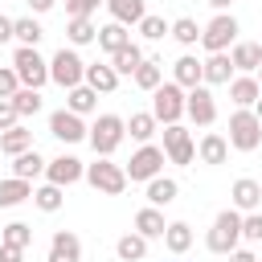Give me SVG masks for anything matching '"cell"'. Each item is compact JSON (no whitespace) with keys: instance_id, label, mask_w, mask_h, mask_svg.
Masks as SVG:
<instances>
[{"instance_id":"cell-26","label":"cell","mask_w":262,"mask_h":262,"mask_svg":"<svg viewBox=\"0 0 262 262\" xmlns=\"http://www.w3.org/2000/svg\"><path fill=\"white\" fill-rule=\"evenodd\" d=\"M86 86H90V90H98V94H111V90L119 86L115 66H111V61H106V66H98V61H94V66H86Z\"/></svg>"},{"instance_id":"cell-36","label":"cell","mask_w":262,"mask_h":262,"mask_svg":"<svg viewBox=\"0 0 262 262\" xmlns=\"http://www.w3.org/2000/svg\"><path fill=\"white\" fill-rule=\"evenodd\" d=\"M33 205H37L41 213H57V209L66 205V196H61L57 184H41V188H33Z\"/></svg>"},{"instance_id":"cell-47","label":"cell","mask_w":262,"mask_h":262,"mask_svg":"<svg viewBox=\"0 0 262 262\" xmlns=\"http://www.w3.org/2000/svg\"><path fill=\"white\" fill-rule=\"evenodd\" d=\"M4 41H16V37H12V16H0V45H4Z\"/></svg>"},{"instance_id":"cell-40","label":"cell","mask_w":262,"mask_h":262,"mask_svg":"<svg viewBox=\"0 0 262 262\" xmlns=\"http://www.w3.org/2000/svg\"><path fill=\"white\" fill-rule=\"evenodd\" d=\"M139 33H143L147 41H160L164 33H172V25H164V16H151V12H147V16L139 20Z\"/></svg>"},{"instance_id":"cell-43","label":"cell","mask_w":262,"mask_h":262,"mask_svg":"<svg viewBox=\"0 0 262 262\" xmlns=\"http://www.w3.org/2000/svg\"><path fill=\"white\" fill-rule=\"evenodd\" d=\"M20 90V78H16V70L8 66V70H0V98H12Z\"/></svg>"},{"instance_id":"cell-54","label":"cell","mask_w":262,"mask_h":262,"mask_svg":"<svg viewBox=\"0 0 262 262\" xmlns=\"http://www.w3.org/2000/svg\"><path fill=\"white\" fill-rule=\"evenodd\" d=\"M98 4H106V0H98Z\"/></svg>"},{"instance_id":"cell-22","label":"cell","mask_w":262,"mask_h":262,"mask_svg":"<svg viewBox=\"0 0 262 262\" xmlns=\"http://www.w3.org/2000/svg\"><path fill=\"white\" fill-rule=\"evenodd\" d=\"M0 151H4V156H12V160H16V156H25V151H33V131L16 123L12 131H4V135H0Z\"/></svg>"},{"instance_id":"cell-27","label":"cell","mask_w":262,"mask_h":262,"mask_svg":"<svg viewBox=\"0 0 262 262\" xmlns=\"http://www.w3.org/2000/svg\"><path fill=\"white\" fill-rule=\"evenodd\" d=\"M115 254H119V262H143L147 258V237L143 233H123L115 242Z\"/></svg>"},{"instance_id":"cell-15","label":"cell","mask_w":262,"mask_h":262,"mask_svg":"<svg viewBox=\"0 0 262 262\" xmlns=\"http://www.w3.org/2000/svg\"><path fill=\"white\" fill-rule=\"evenodd\" d=\"M49 262H82V242L70 229H57L49 237Z\"/></svg>"},{"instance_id":"cell-35","label":"cell","mask_w":262,"mask_h":262,"mask_svg":"<svg viewBox=\"0 0 262 262\" xmlns=\"http://www.w3.org/2000/svg\"><path fill=\"white\" fill-rule=\"evenodd\" d=\"M66 37H70V45H90V41H98V29H94L90 16H78V20L66 25Z\"/></svg>"},{"instance_id":"cell-5","label":"cell","mask_w":262,"mask_h":262,"mask_svg":"<svg viewBox=\"0 0 262 262\" xmlns=\"http://www.w3.org/2000/svg\"><path fill=\"white\" fill-rule=\"evenodd\" d=\"M123 135H127V119H119V115H98L86 139H90L94 156H102V160H106V156L123 143Z\"/></svg>"},{"instance_id":"cell-42","label":"cell","mask_w":262,"mask_h":262,"mask_svg":"<svg viewBox=\"0 0 262 262\" xmlns=\"http://www.w3.org/2000/svg\"><path fill=\"white\" fill-rule=\"evenodd\" d=\"M242 242H262V213L242 217Z\"/></svg>"},{"instance_id":"cell-33","label":"cell","mask_w":262,"mask_h":262,"mask_svg":"<svg viewBox=\"0 0 262 262\" xmlns=\"http://www.w3.org/2000/svg\"><path fill=\"white\" fill-rule=\"evenodd\" d=\"M127 135H131L135 143H151V135H156V115H151V111L131 115V119H127Z\"/></svg>"},{"instance_id":"cell-14","label":"cell","mask_w":262,"mask_h":262,"mask_svg":"<svg viewBox=\"0 0 262 262\" xmlns=\"http://www.w3.org/2000/svg\"><path fill=\"white\" fill-rule=\"evenodd\" d=\"M172 82H176V86H184V90L205 86V61H196L192 53H180V57L172 61Z\"/></svg>"},{"instance_id":"cell-39","label":"cell","mask_w":262,"mask_h":262,"mask_svg":"<svg viewBox=\"0 0 262 262\" xmlns=\"http://www.w3.org/2000/svg\"><path fill=\"white\" fill-rule=\"evenodd\" d=\"M4 242H8V246H20V250H29V242H33V225H25V221H12V225H4Z\"/></svg>"},{"instance_id":"cell-17","label":"cell","mask_w":262,"mask_h":262,"mask_svg":"<svg viewBox=\"0 0 262 262\" xmlns=\"http://www.w3.org/2000/svg\"><path fill=\"white\" fill-rule=\"evenodd\" d=\"M229 98H233L237 106L254 111V102L262 98V86H258V78H254V74H237V78L229 82Z\"/></svg>"},{"instance_id":"cell-18","label":"cell","mask_w":262,"mask_h":262,"mask_svg":"<svg viewBox=\"0 0 262 262\" xmlns=\"http://www.w3.org/2000/svg\"><path fill=\"white\" fill-rule=\"evenodd\" d=\"M233 82V61L229 53H209L205 57V86H229Z\"/></svg>"},{"instance_id":"cell-28","label":"cell","mask_w":262,"mask_h":262,"mask_svg":"<svg viewBox=\"0 0 262 262\" xmlns=\"http://www.w3.org/2000/svg\"><path fill=\"white\" fill-rule=\"evenodd\" d=\"M106 8H111V20H119V25H139L147 16L143 0H106Z\"/></svg>"},{"instance_id":"cell-6","label":"cell","mask_w":262,"mask_h":262,"mask_svg":"<svg viewBox=\"0 0 262 262\" xmlns=\"http://www.w3.org/2000/svg\"><path fill=\"white\" fill-rule=\"evenodd\" d=\"M184 98H188V90L184 86H176V82H164L160 90H151V115H156V123H180V115H184Z\"/></svg>"},{"instance_id":"cell-10","label":"cell","mask_w":262,"mask_h":262,"mask_svg":"<svg viewBox=\"0 0 262 262\" xmlns=\"http://www.w3.org/2000/svg\"><path fill=\"white\" fill-rule=\"evenodd\" d=\"M49 135L53 139H61V143H82L86 135H90V127L82 123V115H74V111H53L49 115Z\"/></svg>"},{"instance_id":"cell-32","label":"cell","mask_w":262,"mask_h":262,"mask_svg":"<svg viewBox=\"0 0 262 262\" xmlns=\"http://www.w3.org/2000/svg\"><path fill=\"white\" fill-rule=\"evenodd\" d=\"M135 86H139V90H160V86H164V61L143 57V66L135 70Z\"/></svg>"},{"instance_id":"cell-2","label":"cell","mask_w":262,"mask_h":262,"mask_svg":"<svg viewBox=\"0 0 262 262\" xmlns=\"http://www.w3.org/2000/svg\"><path fill=\"white\" fill-rule=\"evenodd\" d=\"M12 70H16L20 86H29V90H41V86L49 82V61H45L33 45H16V53H12Z\"/></svg>"},{"instance_id":"cell-9","label":"cell","mask_w":262,"mask_h":262,"mask_svg":"<svg viewBox=\"0 0 262 262\" xmlns=\"http://www.w3.org/2000/svg\"><path fill=\"white\" fill-rule=\"evenodd\" d=\"M127 172V180H156V176H164V147H156V143H143L135 156H131V164L123 168Z\"/></svg>"},{"instance_id":"cell-46","label":"cell","mask_w":262,"mask_h":262,"mask_svg":"<svg viewBox=\"0 0 262 262\" xmlns=\"http://www.w3.org/2000/svg\"><path fill=\"white\" fill-rule=\"evenodd\" d=\"M0 262H25V250H20V246L0 242Z\"/></svg>"},{"instance_id":"cell-1","label":"cell","mask_w":262,"mask_h":262,"mask_svg":"<svg viewBox=\"0 0 262 262\" xmlns=\"http://www.w3.org/2000/svg\"><path fill=\"white\" fill-rule=\"evenodd\" d=\"M237 242H242V213L237 209H221L217 217H213V229H209V237H205V246L213 250V254H233L237 250Z\"/></svg>"},{"instance_id":"cell-48","label":"cell","mask_w":262,"mask_h":262,"mask_svg":"<svg viewBox=\"0 0 262 262\" xmlns=\"http://www.w3.org/2000/svg\"><path fill=\"white\" fill-rule=\"evenodd\" d=\"M229 262H258V258H254V250H242V246H237V250L229 254Z\"/></svg>"},{"instance_id":"cell-23","label":"cell","mask_w":262,"mask_h":262,"mask_svg":"<svg viewBox=\"0 0 262 262\" xmlns=\"http://www.w3.org/2000/svg\"><path fill=\"white\" fill-rule=\"evenodd\" d=\"M45 168H49V160H45V156H41L37 147L12 160V176H20V180H29V184H33V180H37V176H41Z\"/></svg>"},{"instance_id":"cell-8","label":"cell","mask_w":262,"mask_h":262,"mask_svg":"<svg viewBox=\"0 0 262 262\" xmlns=\"http://www.w3.org/2000/svg\"><path fill=\"white\" fill-rule=\"evenodd\" d=\"M86 180H90V188H98V192H106V196H119L123 188H127V172L119 168V164H111V160H94V164H86Z\"/></svg>"},{"instance_id":"cell-45","label":"cell","mask_w":262,"mask_h":262,"mask_svg":"<svg viewBox=\"0 0 262 262\" xmlns=\"http://www.w3.org/2000/svg\"><path fill=\"white\" fill-rule=\"evenodd\" d=\"M98 8V0H66V12H70V20H78V16H90Z\"/></svg>"},{"instance_id":"cell-51","label":"cell","mask_w":262,"mask_h":262,"mask_svg":"<svg viewBox=\"0 0 262 262\" xmlns=\"http://www.w3.org/2000/svg\"><path fill=\"white\" fill-rule=\"evenodd\" d=\"M254 115H258V123H262V98H258V102H254Z\"/></svg>"},{"instance_id":"cell-30","label":"cell","mask_w":262,"mask_h":262,"mask_svg":"<svg viewBox=\"0 0 262 262\" xmlns=\"http://www.w3.org/2000/svg\"><path fill=\"white\" fill-rule=\"evenodd\" d=\"M70 98H66V111H74V115H94V106H98V90H90L86 82L82 86H74V90H66Z\"/></svg>"},{"instance_id":"cell-12","label":"cell","mask_w":262,"mask_h":262,"mask_svg":"<svg viewBox=\"0 0 262 262\" xmlns=\"http://www.w3.org/2000/svg\"><path fill=\"white\" fill-rule=\"evenodd\" d=\"M45 176H49V184H57V188H70V184L86 180V164H82L78 156H57V160H49Z\"/></svg>"},{"instance_id":"cell-20","label":"cell","mask_w":262,"mask_h":262,"mask_svg":"<svg viewBox=\"0 0 262 262\" xmlns=\"http://www.w3.org/2000/svg\"><path fill=\"white\" fill-rule=\"evenodd\" d=\"M164 229H168V221H164V213H160L156 205H143V209L135 213V233H143L147 242H151V237H164Z\"/></svg>"},{"instance_id":"cell-31","label":"cell","mask_w":262,"mask_h":262,"mask_svg":"<svg viewBox=\"0 0 262 262\" xmlns=\"http://www.w3.org/2000/svg\"><path fill=\"white\" fill-rule=\"evenodd\" d=\"M164 246H168V254H184V250L192 246V225H188V221H168Z\"/></svg>"},{"instance_id":"cell-38","label":"cell","mask_w":262,"mask_h":262,"mask_svg":"<svg viewBox=\"0 0 262 262\" xmlns=\"http://www.w3.org/2000/svg\"><path fill=\"white\" fill-rule=\"evenodd\" d=\"M8 102L16 106V115H20V119H25V115H37V111H41V90H29V86H20V90H16Z\"/></svg>"},{"instance_id":"cell-19","label":"cell","mask_w":262,"mask_h":262,"mask_svg":"<svg viewBox=\"0 0 262 262\" xmlns=\"http://www.w3.org/2000/svg\"><path fill=\"white\" fill-rule=\"evenodd\" d=\"M196 156L205 160V164H225L229 160V139L225 135H217V131H209V135H201V143H196Z\"/></svg>"},{"instance_id":"cell-3","label":"cell","mask_w":262,"mask_h":262,"mask_svg":"<svg viewBox=\"0 0 262 262\" xmlns=\"http://www.w3.org/2000/svg\"><path fill=\"white\" fill-rule=\"evenodd\" d=\"M229 147H237V151H258L262 147V123H258L254 111L237 106L229 115Z\"/></svg>"},{"instance_id":"cell-16","label":"cell","mask_w":262,"mask_h":262,"mask_svg":"<svg viewBox=\"0 0 262 262\" xmlns=\"http://www.w3.org/2000/svg\"><path fill=\"white\" fill-rule=\"evenodd\" d=\"M229 61H233V70H242V74H258V70H262V41H237V45L229 49Z\"/></svg>"},{"instance_id":"cell-11","label":"cell","mask_w":262,"mask_h":262,"mask_svg":"<svg viewBox=\"0 0 262 262\" xmlns=\"http://www.w3.org/2000/svg\"><path fill=\"white\" fill-rule=\"evenodd\" d=\"M184 115H188L192 123H201V127H213V123H217V102H213L209 86H192V90H188V98H184Z\"/></svg>"},{"instance_id":"cell-24","label":"cell","mask_w":262,"mask_h":262,"mask_svg":"<svg viewBox=\"0 0 262 262\" xmlns=\"http://www.w3.org/2000/svg\"><path fill=\"white\" fill-rule=\"evenodd\" d=\"M176 196H180V184H176L172 176H156V180H147V205L164 209V205H172Z\"/></svg>"},{"instance_id":"cell-25","label":"cell","mask_w":262,"mask_h":262,"mask_svg":"<svg viewBox=\"0 0 262 262\" xmlns=\"http://www.w3.org/2000/svg\"><path fill=\"white\" fill-rule=\"evenodd\" d=\"M20 201H33V184L20 180V176L0 180V209H12V205H20Z\"/></svg>"},{"instance_id":"cell-13","label":"cell","mask_w":262,"mask_h":262,"mask_svg":"<svg viewBox=\"0 0 262 262\" xmlns=\"http://www.w3.org/2000/svg\"><path fill=\"white\" fill-rule=\"evenodd\" d=\"M229 201H233V209H237V213H258V205H262V180H250V176L233 180Z\"/></svg>"},{"instance_id":"cell-53","label":"cell","mask_w":262,"mask_h":262,"mask_svg":"<svg viewBox=\"0 0 262 262\" xmlns=\"http://www.w3.org/2000/svg\"><path fill=\"white\" fill-rule=\"evenodd\" d=\"M0 242H4V225H0Z\"/></svg>"},{"instance_id":"cell-29","label":"cell","mask_w":262,"mask_h":262,"mask_svg":"<svg viewBox=\"0 0 262 262\" xmlns=\"http://www.w3.org/2000/svg\"><path fill=\"white\" fill-rule=\"evenodd\" d=\"M111 66H115V74H119V78H135V70L143 66V49L131 41L127 49H119V53L111 57Z\"/></svg>"},{"instance_id":"cell-44","label":"cell","mask_w":262,"mask_h":262,"mask_svg":"<svg viewBox=\"0 0 262 262\" xmlns=\"http://www.w3.org/2000/svg\"><path fill=\"white\" fill-rule=\"evenodd\" d=\"M16 123H20V115H16V106H12L8 98H0V135H4V131H12Z\"/></svg>"},{"instance_id":"cell-50","label":"cell","mask_w":262,"mask_h":262,"mask_svg":"<svg viewBox=\"0 0 262 262\" xmlns=\"http://www.w3.org/2000/svg\"><path fill=\"white\" fill-rule=\"evenodd\" d=\"M205 4H213V8H217V12H225V8H229V4H233V0H205Z\"/></svg>"},{"instance_id":"cell-21","label":"cell","mask_w":262,"mask_h":262,"mask_svg":"<svg viewBox=\"0 0 262 262\" xmlns=\"http://www.w3.org/2000/svg\"><path fill=\"white\" fill-rule=\"evenodd\" d=\"M127 45H131V33H127V25L111 20V25H102V29H98V49H106L111 57H115L119 49H127Z\"/></svg>"},{"instance_id":"cell-49","label":"cell","mask_w":262,"mask_h":262,"mask_svg":"<svg viewBox=\"0 0 262 262\" xmlns=\"http://www.w3.org/2000/svg\"><path fill=\"white\" fill-rule=\"evenodd\" d=\"M53 4H57V0H29V8H33V12H49Z\"/></svg>"},{"instance_id":"cell-34","label":"cell","mask_w":262,"mask_h":262,"mask_svg":"<svg viewBox=\"0 0 262 262\" xmlns=\"http://www.w3.org/2000/svg\"><path fill=\"white\" fill-rule=\"evenodd\" d=\"M12 37H16L20 45H33V49H37L41 37H45V29H41L33 16H20V20H12Z\"/></svg>"},{"instance_id":"cell-4","label":"cell","mask_w":262,"mask_h":262,"mask_svg":"<svg viewBox=\"0 0 262 262\" xmlns=\"http://www.w3.org/2000/svg\"><path fill=\"white\" fill-rule=\"evenodd\" d=\"M49 82H57L61 90H74V86H82L86 82V61L74 53V49H57L53 57H49Z\"/></svg>"},{"instance_id":"cell-41","label":"cell","mask_w":262,"mask_h":262,"mask_svg":"<svg viewBox=\"0 0 262 262\" xmlns=\"http://www.w3.org/2000/svg\"><path fill=\"white\" fill-rule=\"evenodd\" d=\"M168 160H172V164H192V160H196V143L184 135L180 143H172V147H168Z\"/></svg>"},{"instance_id":"cell-7","label":"cell","mask_w":262,"mask_h":262,"mask_svg":"<svg viewBox=\"0 0 262 262\" xmlns=\"http://www.w3.org/2000/svg\"><path fill=\"white\" fill-rule=\"evenodd\" d=\"M201 45H205L209 53H225V49H233V45H237V20H233L229 12H217V16L201 29Z\"/></svg>"},{"instance_id":"cell-37","label":"cell","mask_w":262,"mask_h":262,"mask_svg":"<svg viewBox=\"0 0 262 262\" xmlns=\"http://www.w3.org/2000/svg\"><path fill=\"white\" fill-rule=\"evenodd\" d=\"M172 37L188 49V45H196V41H201V25H196L192 16H176V20H172Z\"/></svg>"},{"instance_id":"cell-52","label":"cell","mask_w":262,"mask_h":262,"mask_svg":"<svg viewBox=\"0 0 262 262\" xmlns=\"http://www.w3.org/2000/svg\"><path fill=\"white\" fill-rule=\"evenodd\" d=\"M254 78H258V86H262V70H258V74H254Z\"/></svg>"}]
</instances>
